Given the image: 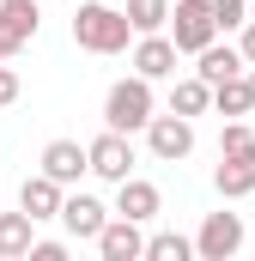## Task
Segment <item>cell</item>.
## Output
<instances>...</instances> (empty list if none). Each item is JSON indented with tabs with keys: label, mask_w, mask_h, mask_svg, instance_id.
<instances>
[{
	"label": "cell",
	"mask_w": 255,
	"mask_h": 261,
	"mask_svg": "<svg viewBox=\"0 0 255 261\" xmlns=\"http://www.w3.org/2000/svg\"><path fill=\"white\" fill-rule=\"evenodd\" d=\"M43 170L73 189V182L91 170V146H79V140H49V146H43Z\"/></svg>",
	"instance_id": "cell-11"
},
{
	"label": "cell",
	"mask_w": 255,
	"mask_h": 261,
	"mask_svg": "<svg viewBox=\"0 0 255 261\" xmlns=\"http://www.w3.org/2000/svg\"><path fill=\"white\" fill-rule=\"evenodd\" d=\"M122 12L134 18V31H140V37H152V31H164V24H170V0H128Z\"/></svg>",
	"instance_id": "cell-19"
},
{
	"label": "cell",
	"mask_w": 255,
	"mask_h": 261,
	"mask_svg": "<svg viewBox=\"0 0 255 261\" xmlns=\"http://www.w3.org/2000/svg\"><path fill=\"white\" fill-rule=\"evenodd\" d=\"M243 249V213H207L200 237H194V255L200 261H231Z\"/></svg>",
	"instance_id": "cell-5"
},
{
	"label": "cell",
	"mask_w": 255,
	"mask_h": 261,
	"mask_svg": "<svg viewBox=\"0 0 255 261\" xmlns=\"http://www.w3.org/2000/svg\"><path fill=\"white\" fill-rule=\"evenodd\" d=\"M158 206H164V195H158V182H146V176H128V182H116V213L122 219H158Z\"/></svg>",
	"instance_id": "cell-13"
},
{
	"label": "cell",
	"mask_w": 255,
	"mask_h": 261,
	"mask_svg": "<svg viewBox=\"0 0 255 261\" xmlns=\"http://www.w3.org/2000/svg\"><path fill=\"white\" fill-rule=\"evenodd\" d=\"M37 261H61L67 255V243H55V237H37V249H31Z\"/></svg>",
	"instance_id": "cell-24"
},
{
	"label": "cell",
	"mask_w": 255,
	"mask_h": 261,
	"mask_svg": "<svg viewBox=\"0 0 255 261\" xmlns=\"http://www.w3.org/2000/svg\"><path fill=\"white\" fill-rule=\"evenodd\" d=\"M6 55H18V43H12V37L0 31V61H6Z\"/></svg>",
	"instance_id": "cell-26"
},
{
	"label": "cell",
	"mask_w": 255,
	"mask_h": 261,
	"mask_svg": "<svg viewBox=\"0 0 255 261\" xmlns=\"http://www.w3.org/2000/svg\"><path fill=\"white\" fill-rule=\"evenodd\" d=\"M194 61H200L194 73H200L207 85H219V79H231V73H249V55H243L237 43H207V49H200Z\"/></svg>",
	"instance_id": "cell-14"
},
{
	"label": "cell",
	"mask_w": 255,
	"mask_h": 261,
	"mask_svg": "<svg viewBox=\"0 0 255 261\" xmlns=\"http://www.w3.org/2000/svg\"><path fill=\"white\" fill-rule=\"evenodd\" d=\"M61 200H67V182H55L49 170H37V176H24V189H18V206L43 225V219H61Z\"/></svg>",
	"instance_id": "cell-9"
},
{
	"label": "cell",
	"mask_w": 255,
	"mask_h": 261,
	"mask_svg": "<svg viewBox=\"0 0 255 261\" xmlns=\"http://www.w3.org/2000/svg\"><path fill=\"white\" fill-rule=\"evenodd\" d=\"M243 146H255V134H249V122H243V116H231V122H225V134H219V152H243Z\"/></svg>",
	"instance_id": "cell-22"
},
{
	"label": "cell",
	"mask_w": 255,
	"mask_h": 261,
	"mask_svg": "<svg viewBox=\"0 0 255 261\" xmlns=\"http://www.w3.org/2000/svg\"><path fill=\"white\" fill-rule=\"evenodd\" d=\"M97 255L104 261H140L146 255V237H140V219H110L104 231H97Z\"/></svg>",
	"instance_id": "cell-10"
},
{
	"label": "cell",
	"mask_w": 255,
	"mask_h": 261,
	"mask_svg": "<svg viewBox=\"0 0 255 261\" xmlns=\"http://www.w3.org/2000/svg\"><path fill=\"white\" fill-rule=\"evenodd\" d=\"M194 243L189 237H176V231H158V237H146V261H189Z\"/></svg>",
	"instance_id": "cell-20"
},
{
	"label": "cell",
	"mask_w": 255,
	"mask_h": 261,
	"mask_svg": "<svg viewBox=\"0 0 255 261\" xmlns=\"http://www.w3.org/2000/svg\"><path fill=\"white\" fill-rule=\"evenodd\" d=\"M213 182H219V195H225V200L255 195V146H243V152H219V170H213Z\"/></svg>",
	"instance_id": "cell-12"
},
{
	"label": "cell",
	"mask_w": 255,
	"mask_h": 261,
	"mask_svg": "<svg viewBox=\"0 0 255 261\" xmlns=\"http://www.w3.org/2000/svg\"><path fill=\"white\" fill-rule=\"evenodd\" d=\"M170 37L183 55H200L207 43H219V18H213V0H176L170 6Z\"/></svg>",
	"instance_id": "cell-3"
},
{
	"label": "cell",
	"mask_w": 255,
	"mask_h": 261,
	"mask_svg": "<svg viewBox=\"0 0 255 261\" xmlns=\"http://www.w3.org/2000/svg\"><path fill=\"white\" fill-rule=\"evenodd\" d=\"M213 110L219 116H255V91H249V73H231L213 85Z\"/></svg>",
	"instance_id": "cell-17"
},
{
	"label": "cell",
	"mask_w": 255,
	"mask_h": 261,
	"mask_svg": "<svg viewBox=\"0 0 255 261\" xmlns=\"http://www.w3.org/2000/svg\"><path fill=\"white\" fill-rule=\"evenodd\" d=\"M128 37H140V31H134V18H128L122 6H97V0H85V6L73 12V43H79L85 55H122Z\"/></svg>",
	"instance_id": "cell-1"
},
{
	"label": "cell",
	"mask_w": 255,
	"mask_h": 261,
	"mask_svg": "<svg viewBox=\"0 0 255 261\" xmlns=\"http://www.w3.org/2000/svg\"><path fill=\"white\" fill-rule=\"evenodd\" d=\"M170 110H176V116H207V110H213V85H207L200 73H194V79H176Z\"/></svg>",
	"instance_id": "cell-18"
},
{
	"label": "cell",
	"mask_w": 255,
	"mask_h": 261,
	"mask_svg": "<svg viewBox=\"0 0 255 261\" xmlns=\"http://www.w3.org/2000/svg\"><path fill=\"white\" fill-rule=\"evenodd\" d=\"M152 116H158V97H152V79H146V73H134V79H116V85H110V97H104V128L140 134Z\"/></svg>",
	"instance_id": "cell-2"
},
{
	"label": "cell",
	"mask_w": 255,
	"mask_h": 261,
	"mask_svg": "<svg viewBox=\"0 0 255 261\" xmlns=\"http://www.w3.org/2000/svg\"><path fill=\"white\" fill-rule=\"evenodd\" d=\"M18 91H24V85H18V73H12V67H0V110H6V103H18Z\"/></svg>",
	"instance_id": "cell-23"
},
{
	"label": "cell",
	"mask_w": 255,
	"mask_h": 261,
	"mask_svg": "<svg viewBox=\"0 0 255 261\" xmlns=\"http://www.w3.org/2000/svg\"><path fill=\"white\" fill-rule=\"evenodd\" d=\"M37 249V219L18 206V213H0V261H18Z\"/></svg>",
	"instance_id": "cell-15"
},
{
	"label": "cell",
	"mask_w": 255,
	"mask_h": 261,
	"mask_svg": "<svg viewBox=\"0 0 255 261\" xmlns=\"http://www.w3.org/2000/svg\"><path fill=\"white\" fill-rule=\"evenodd\" d=\"M91 176H97V182H128V176H134V140H128V134L104 128L91 140Z\"/></svg>",
	"instance_id": "cell-6"
},
{
	"label": "cell",
	"mask_w": 255,
	"mask_h": 261,
	"mask_svg": "<svg viewBox=\"0 0 255 261\" xmlns=\"http://www.w3.org/2000/svg\"><path fill=\"white\" fill-rule=\"evenodd\" d=\"M176 61H183V49H176L170 31H152V37H140V49H134V73H146V79H170Z\"/></svg>",
	"instance_id": "cell-8"
},
{
	"label": "cell",
	"mask_w": 255,
	"mask_h": 261,
	"mask_svg": "<svg viewBox=\"0 0 255 261\" xmlns=\"http://www.w3.org/2000/svg\"><path fill=\"white\" fill-rule=\"evenodd\" d=\"M146 146H152V158H164V164H183L194 152V116H152L146 122Z\"/></svg>",
	"instance_id": "cell-4"
},
{
	"label": "cell",
	"mask_w": 255,
	"mask_h": 261,
	"mask_svg": "<svg viewBox=\"0 0 255 261\" xmlns=\"http://www.w3.org/2000/svg\"><path fill=\"white\" fill-rule=\"evenodd\" d=\"M61 225H67V237L97 243V231L110 225V206H104L97 195H67V200H61Z\"/></svg>",
	"instance_id": "cell-7"
},
{
	"label": "cell",
	"mask_w": 255,
	"mask_h": 261,
	"mask_svg": "<svg viewBox=\"0 0 255 261\" xmlns=\"http://www.w3.org/2000/svg\"><path fill=\"white\" fill-rule=\"evenodd\" d=\"M213 18H219V31H243L249 24V0H213Z\"/></svg>",
	"instance_id": "cell-21"
},
{
	"label": "cell",
	"mask_w": 255,
	"mask_h": 261,
	"mask_svg": "<svg viewBox=\"0 0 255 261\" xmlns=\"http://www.w3.org/2000/svg\"><path fill=\"white\" fill-rule=\"evenodd\" d=\"M237 49H243V55H249V67H255V18L243 24V37H237Z\"/></svg>",
	"instance_id": "cell-25"
},
{
	"label": "cell",
	"mask_w": 255,
	"mask_h": 261,
	"mask_svg": "<svg viewBox=\"0 0 255 261\" xmlns=\"http://www.w3.org/2000/svg\"><path fill=\"white\" fill-rule=\"evenodd\" d=\"M249 91H255V67H249Z\"/></svg>",
	"instance_id": "cell-27"
},
{
	"label": "cell",
	"mask_w": 255,
	"mask_h": 261,
	"mask_svg": "<svg viewBox=\"0 0 255 261\" xmlns=\"http://www.w3.org/2000/svg\"><path fill=\"white\" fill-rule=\"evenodd\" d=\"M37 24H43V12H37V0H0V31L24 49L31 37H37Z\"/></svg>",
	"instance_id": "cell-16"
}]
</instances>
